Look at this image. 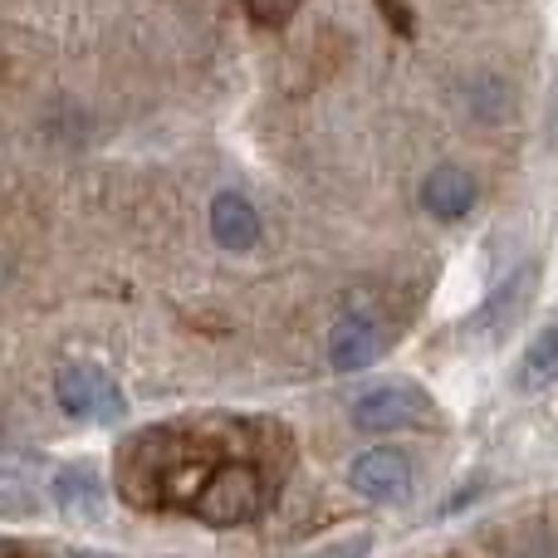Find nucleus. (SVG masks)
<instances>
[{
	"label": "nucleus",
	"instance_id": "nucleus-11",
	"mask_svg": "<svg viewBox=\"0 0 558 558\" xmlns=\"http://www.w3.org/2000/svg\"><path fill=\"white\" fill-rule=\"evenodd\" d=\"M241 5L251 10L260 25H284V20L299 10V0H241Z\"/></svg>",
	"mask_w": 558,
	"mask_h": 558
},
{
	"label": "nucleus",
	"instance_id": "nucleus-6",
	"mask_svg": "<svg viewBox=\"0 0 558 558\" xmlns=\"http://www.w3.org/2000/svg\"><path fill=\"white\" fill-rule=\"evenodd\" d=\"M49 495H54L59 514L74 524H98L104 520V481H98L94 465H64V471L49 481Z\"/></svg>",
	"mask_w": 558,
	"mask_h": 558
},
{
	"label": "nucleus",
	"instance_id": "nucleus-10",
	"mask_svg": "<svg viewBox=\"0 0 558 558\" xmlns=\"http://www.w3.org/2000/svg\"><path fill=\"white\" fill-rule=\"evenodd\" d=\"M367 554H373V534H367V530H353V534H343V539L318 544L314 554H299V558H367Z\"/></svg>",
	"mask_w": 558,
	"mask_h": 558
},
{
	"label": "nucleus",
	"instance_id": "nucleus-8",
	"mask_svg": "<svg viewBox=\"0 0 558 558\" xmlns=\"http://www.w3.org/2000/svg\"><path fill=\"white\" fill-rule=\"evenodd\" d=\"M475 196H481L475 177L465 172V167H451V162L436 167V172L422 182V206L436 216V221H461V216L475 206Z\"/></svg>",
	"mask_w": 558,
	"mask_h": 558
},
{
	"label": "nucleus",
	"instance_id": "nucleus-1",
	"mask_svg": "<svg viewBox=\"0 0 558 558\" xmlns=\"http://www.w3.org/2000/svg\"><path fill=\"white\" fill-rule=\"evenodd\" d=\"M192 510L206 524H245L265 510V481L251 461H226L202 481Z\"/></svg>",
	"mask_w": 558,
	"mask_h": 558
},
{
	"label": "nucleus",
	"instance_id": "nucleus-5",
	"mask_svg": "<svg viewBox=\"0 0 558 558\" xmlns=\"http://www.w3.org/2000/svg\"><path fill=\"white\" fill-rule=\"evenodd\" d=\"M348 481H353V490L367 495V500H402V495L412 490V461H407L402 451H392V446H377V451L357 456Z\"/></svg>",
	"mask_w": 558,
	"mask_h": 558
},
{
	"label": "nucleus",
	"instance_id": "nucleus-9",
	"mask_svg": "<svg viewBox=\"0 0 558 558\" xmlns=\"http://www.w3.org/2000/svg\"><path fill=\"white\" fill-rule=\"evenodd\" d=\"M558 377V328H544L530 348H524L520 363V387H544Z\"/></svg>",
	"mask_w": 558,
	"mask_h": 558
},
{
	"label": "nucleus",
	"instance_id": "nucleus-3",
	"mask_svg": "<svg viewBox=\"0 0 558 558\" xmlns=\"http://www.w3.org/2000/svg\"><path fill=\"white\" fill-rule=\"evenodd\" d=\"M54 397L69 416H88V422H118L128 412V397L118 377H108L94 363H74L54 377Z\"/></svg>",
	"mask_w": 558,
	"mask_h": 558
},
{
	"label": "nucleus",
	"instance_id": "nucleus-2",
	"mask_svg": "<svg viewBox=\"0 0 558 558\" xmlns=\"http://www.w3.org/2000/svg\"><path fill=\"white\" fill-rule=\"evenodd\" d=\"M426 422H436V402L416 383H383L353 402V426L363 432H402Z\"/></svg>",
	"mask_w": 558,
	"mask_h": 558
},
{
	"label": "nucleus",
	"instance_id": "nucleus-7",
	"mask_svg": "<svg viewBox=\"0 0 558 558\" xmlns=\"http://www.w3.org/2000/svg\"><path fill=\"white\" fill-rule=\"evenodd\" d=\"M211 241L221 245V251H231V255L255 251V241H260V211H255L241 192H216V202H211Z\"/></svg>",
	"mask_w": 558,
	"mask_h": 558
},
{
	"label": "nucleus",
	"instance_id": "nucleus-4",
	"mask_svg": "<svg viewBox=\"0 0 558 558\" xmlns=\"http://www.w3.org/2000/svg\"><path fill=\"white\" fill-rule=\"evenodd\" d=\"M383 348L387 338L377 318L343 314L333 324V333H328V363H333V373H363V367H373L383 357Z\"/></svg>",
	"mask_w": 558,
	"mask_h": 558
}]
</instances>
